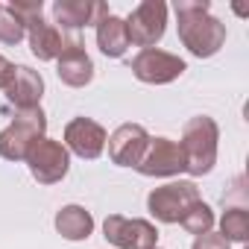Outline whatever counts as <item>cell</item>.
Returning <instances> with one entry per match:
<instances>
[{
  "label": "cell",
  "instance_id": "cell-1",
  "mask_svg": "<svg viewBox=\"0 0 249 249\" xmlns=\"http://www.w3.org/2000/svg\"><path fill=\"white\" fill-rule=\"evenodd\" d=\"M173 12L179 21V41L188 47L191 56L211 59L220 53V47L226 44V24L211 15L208 0H176Z\"/></svg>",
  "mask_w": 249,
  "mask_h": 249
},
{
  "label": "cell",
  "instance_id": "cell-2",
  "mask_svg": "<svg viewBox=\"0 0 249 249\" xmlns=\"http://www.w3.org/2000/svg\"><path fill=\"white\" fill-rule=\"evenodd\" d=\"M217 141H220V126L208 114H196L182 126V156H185V173L191 176H205L217 164Z\"/></svg>",
  "mask_w": 249,
  "mask_h": 249
},
{
  "label": "cell",
  "instance_id": "cell-3",
  "mask_svg": "<svg viewBox=\"0 0 249 249\" xmlns=\"http://www.w3.org/2000/svg\"><path fill=\"white\" fill-rule=\"evenodd\" d=\"M47 138V114L44 108H27V111H15V120L0 132V159L6 161H27L30 150Z\"/></svg>",
  "mask_w": 249,
  "mask_h": 249
},
{
  "label": "cell",
  "instance_id": "cell-4",
  "mask_svg": "<svg viewBox=\"0 0 249 249\" xmlns=\"http://www.w3.org/2000/svg\"><path fill=\"white\" fill-rule=\"evenodd\" d=\"M199 188L196 182H188V179H179V182H167L161 188H153L150 196H147V211L164 223V226H173L185 217V211L199 202Z\"/></svg>",
  "mask_w": 249,
  "mask_h": 249
},
{
  "label": "cell",
  "instance_id": "cell-5",
  "mask_svg": "<svg viewBox=\"0 0 249 249\" xmlns=\"http://www.w3.org/2000/svg\"><path fill=\"white\" fill-rule=\"evenodd\" d=\"M103 237L106 243L117 249H156L159 246V229L150 220L123 217V214H108L103 220Z\"/></svg>",
  "mask_w": 249,
  "mask_h": 249
},
{
  "label": "cell",
  "instance_id": "cell-6",
  "mask_svg": "<svg viewBox=\"0 0 249 249\" xmlns=\"http://www.w3.org/2000/svg\"><path fill=\"white\" fill-rule=\"evenodd\" d=\"M164 30H167V3H161V0H141L126 18L129 44L141 50L156 47L164 38Z\"/></svg>",
  "mask_w": 249,
  "mask_h": 249
},
{
  "label": "cell",
  "instance_id": "cell-7",
  "mask_svg": "<svg viewBox=\"0 0 249 249\" xmlns=\"http://www.w3.org/2000/svg\"><path fill=\"white\" fill-rule=\"evenodd\" d=\"M129 71L135 73V79H141V82H147V85H167V82L179 79V76L188 71V65H185V59H179L176 53L150 47V50H141L138 56H132Z\"/></svg>",
  "mask_w": 249,
  "mask_h": 249
},
{
  "label": "cell",
  "instance_id": "cell-8",
  "mask_svg": "<svg viewBox=\"0 0 249 249\" xmlns=\"http://www.w3.org/2000/svg\"><path fill=\"white\" fill-rule=\"evenodd\" d=\"M27 167L33 173V179L38 185H56L68 176L71 170V153L65 150L62 141H53V138H41L30 156H27Z\"/></svg>",
  "mask_w": 249,
  "mask_h": 249
},
{
  "label": "cell",
  "instance_id": "cell-9",
  "mask_svg": "<svg viewBox=\"0 0 249 249\" xmlns=\"http://www.w3.org/2000/svg\"><path fill=\"white\" fill-rule=\"evenodd\" d=\"M135 170L141 176H150V179H170V176L185 173V156H182L179 141L150 138V144H147V150H144Z\"/></svg>",
  "mask_w": 249,
  "mask_h": 249
},
{
  "label": "cell",
  "instance_id": "cell-10",
  "mask_svg": "<svg viewBox=\"0 0 249 249\" xmlns=\"http://www.w3.org/2000/svg\"><path fill=\"white\" fill-rule=\"evenodd\" d=\"M106 141H108V132L100 126L97 120L91 117H73L68 120V126H65V150L79 156V159H100L103 150H106Z\"/></svg>",
  "mask_w": 249,
  "mask_h": 249
},
{
  "label": "cell",
  "instance_id": "cell-11",
  "mask_svg": "<svg viewBox=\"0 0 249 249\" xmlns=\"http://www.w3.org/2000/svg\"><path fill=\"white\" fill-rule=\"evenodd\" d=\"M147 144H150V132L141 123H123V126H117L106 141L108 159L117 167H138Z\"/></svg>",
  "mask_w": 249,
  "mask_h": 249
},
{
  "label": "cell",
  "instance_id": "cell-12",
  "mask_svg": "<svg viewBox=\"0 0 249 249\" xmlns=\"http://www.w3.org/2000/svg\"><path fill=\"white\" fill-rule=\"evenodd\" d=\"M106 15H108V6L97 3V0H56L53 3V27H59L62 33L97 27Z\"/></svg>",
  "mask_w": 249,
  "mask_h": 249
},
{
  "label": "cell",
  "instance_id": "cell-13",
  "mask_svg": "<svg viewBox=\"0 0 249 249\" xmlns=\"http://www.w3.org/2000/svg\"><path fill=\"white\" fill-rule=\"evenodd\" d=\"M56 76L68 88H85L94 79V62H91V56L85 53V44L76 36L62 50V56L56 59Z\"/></svg>",
  "mask_w": 249,
  "mask_h": 249
},
{
  "label": "cell",
  "instance_id": "cell-14",
  "mask_svg": "<svg viewBox=\"0 0 249 249\" xmlns=\"http://www.w3.org/2000/svg\"><path fill=\"white\" fill-rule=\"evenodd\" d=\"M71 38L73 36H68L59 27L47 24L44 15L27 24V41H30V50H33V56L38 62H56L62 56V50L71 44Z\"/></svg>",
  "mask_w": 249,
  "mask_h": 249
},
{
  "label": "cell",
  "instance_id": "cell-15",
  "mask_svg": "<svg viewBox=\"0 0 249 249\" xmlns=\"http://www.w3.org/2000/svg\"><path fill=\"white\" fill-rule=\"evenodd\" d=\"M41 97H44V76L27 65H18L12 82L6 85V103L15 111H27V108H38Z\"/></svg>",
  "mask_w": 249,
  "mask_h": 249
},
{
  "label": "cell",
  "instance_id": "cell-16",
  "mask_svg": "<svg viewBox=\"0 0 249 249\" xmlns=\"http://www.w3.org/2000/svg\"><path fill=\"white\" fill-rule=\"evenodd\" d=\"M97 47H100V53L106 59H123L126 56V50L132 47L129 44V33H126V21L108 12L97 24Z\"/></svg>",
  "mask_w": 249,
  "mask_h": 249
},
{
  "label": "cell",
  "instance_id": "cell-17",
  "mask_svg": "<svg viewBox=\"0 0 249 249\" xmlns=\"http://www.w3.org/2000/svg\"><path fill=\"white\" fill-rule=\"evenodd\" d=\"M56 231L65 237V240H88L91 231H94V217L88 208L82 205H62L56 211V220H53Z\"/></svg>",
  "mask_w": 249,
  "mask_h": 249
},
{
  "label": "cell",
  "instance_id": "cell-18",
  "mask_svg": "<svg viewBox=\"0 0 249 249\" xmlns=\"http://www.w3.org/2000/svg\"><path fill=\"white\" fill-rule=\"evenodd\" d=\"M217 234H223L229 243H246L249 240V211H246V205H226Z\"/></svg>",
  "mask_w": 249,
  "mask_h": 249
},
{
  "label": "cell",
  "instance_id": "cell-19",
  "mask_svg": "<svg viewBox=\"0 0 249 249\" xmlns=\"http://www.w3.org/2000/svg\"><path fill=\"white\" fill-rule=\"evenodd\" d=\"M179 226L188 231V234H208L211 229H214V211H211V205L208 202H194L188 211H185V217L179 220Z\"/></svg>",
  "mask_w": 249,
  "mask_h": 249
},
{
  "label": "cell",
  "instance_id": "cell-20",
  "mask_svg": "<svg viewBox=\"0 0 249 249\" xmlns=\"http://www.w3.org/2000/svg\"><path fill=\"white\" fill-rule=\"evenodd\" d=\"M24 38H27L24 21H21L9 6H0V44L15 47V44H21Z\"/></svg>",
  "mask_w": 249,
  "mask_h": 249
},
{
  "label": "cell",
  "instance_id": "cell-21",
  "mask_svg": "<svg viewBox=\"0 0 249 249\" xmlns=\"http://www.w3.org/2000/svg\"><path fill=\"white\" fill-rule=\"evenodd\" d=\"M9 9L24 21V27L30 24V21H36V18H41V12H44V3L41 0H27V3H9Z\"/></svg>",
  "mask_w": 249,
  "mask_h": 249
},
{
  "label": "cell",
  "instance_id": "cell-22",
  "mask_svg": "<svg viewBox=\"0 0 249 249\" xmlns=\"http://www.w3.org/2000/svg\"><path fill=\"white\" fill-rule=\"evenodd\" d=\"M231 243L223 237V234H217V231H208V234H199L196 240H194V246L191 249H229Z\"/></svg>",
  "mask_w": 249,
  "mask_h": 249
},
{
  "label": "cell",
  "instance_id": "cell-23",
  "mask_svg": "<svg viewBox=\"0 0 249 249\" xmlns=\"http://www.w3.org/2000/svg\"><path fill=\"white\" fill-rule=\"evenodd\" d=\"M15 68L18 65H12L3 53H0V91H6V85L12 82V76H15Z\"/></svg>",
  "mask_w": 249,
  "mask_h": 249
},
{
  "label": "cell",
  "instance_id": "cell-24",
  "mask_svg": "<svg viewBox=\"0 0 249 249\" xmlns=\"http://www.w3.org/2000/svg\"><path fill=\"white\" fill-rule=\"evenodd\" d=\"M0 6H3V3H0Z\"/></svg>",
  "mask_w": 249,
  "mask_h": 249
},
{
  "label": "cell",
  "instance_id": "cell-25",
  "mask_svg": "<svg viewBox=\"0 0 249 249\" xmlns=\"http://www.w3.org/2000/svg\"><path fill=\"white\" fill-rule=\"evenodd\" d=\"M156 249H159V246H156Z\"/></svg>",
  "mask_w": 249,
  "mask_h": 249
}]
</instances>
